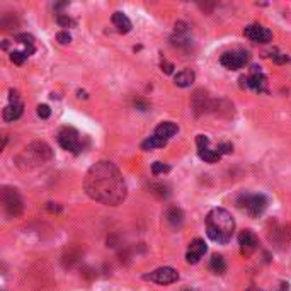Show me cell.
Segmentation results:
<instances>
[{
  "mask_svg": "<svg viewBox=\"0 0 291 291\" xmlns=\"http://www.w3.org/2000/svg\"><path fill=\"white\" fill-rule=\"evenodd\" d=\"M162 70L166 72V74H172V70H174V65L168 63V61L164 60V61H162Z\"/></svg>",
  "mask_w": 291,
  "mask_h": 291,
  "instance_id": "1f68e13d",
  "label": "cell"
},
{
  "mask_svg": "<svg viewBox=\"0 0 291 291\" xmlns=\"http://www.w3.org/2000/svg\"><path fill=\"white\" fill-rule=\"evenodd\" d=\"M22 109H24L22 102H21V104H9L5 109H3V120L9 121V123L19 120V118L22 116Z\"/></svg>",
  "mask_w": 291,
  "mask_h": 291,
  "instance_id": "e0dca14e",
  "label": "cell"
},
{
  "mask_svg": "<svg viewBox=\"0 0 291 291\" xmlns=\"http://www.w3.org/2000/svg\"><path fill=\"white\" fill-rule=\"evenodd\" d=\"M239 245H240V252H242V255L249 257V255H252L255 250H257L259 240L252 230H244V232L239 235Z\"/></svg>",
  "mask_w": 291,
  "mask_h": 291,
  "instance_id": "9c48e42d",
  "label": "cell"
},
{
  "mask_svg": "<svg viewBox=\"0 0 291 291\" xmlns=\"http://www.w3.org/2000/svg\"><path fill=\"white\" fill-rule=\"evenodd\" d=\"M249 61V53L247 51H227L221 55L220 63L228 70H239Z\"/></svg>",
  "mask_w": 291,
  "mask_h": 291,
  "instance_id": "52a82bcc",
  "label": "cell"
},
{
  "mask_svg": "<svg viewBox=\"0 0 291 291\" xmlns=\"http://www.w3.org/2000/svg\"><path fill=\"white\" fill-rule=\"evenodd\" d=\"M242 82H245V85L254 89L255 92H266V85H267V79L262 72L259 70V67H252V74L250 77H242Z\"/></svg>",
  "mask_w": 291,
  "mask_h": 291,
  "instance_id": "7c38bea8",
  "label": "cell"
},
{
  "mask_svg": "<svg viewBox=\"0 0 291 291\" xmlns=\"http://www.w3.org/2000/svg\"><path fill=\"white\" fill-rule=\"evenodd\" d=\"M83 189L94 201L116 206L126 198V182L120 168L111 162H97L83 179Z\"/></svg>",
  "mask_w": 291,
  "mask_h": 291,
  "instance_id": "6da1fadb",
  "label": "cell"
},
{
  "mask_svg": "<svg viewBox=\"0 0 291 291\" xmlns=\"http://www.w3.org/2000/svg\"><path fill=\"white\" fill-rule=\"evenodd\" d=\"M26 153H29L31 157H34V160H36L38 164L46 162V160H49L53 157L51 148H49L44 141H34V143H31L29 147L26 148Z\"/></svg>",
  "mask_w": 291,
  "mask_h": 291,
  "instance_id": "8fae6325",
  "label": "cell"
},
{
  "mask_svg": "<svg viewBox=\"0 0 291 291\" xmlns=\"http://www.w3.org/2000/svg\"><path fill=\"white\" fill-rule=\"evenodd\" d=\"M209 267L214 274H223L227 271V262L221 255H213L211 260H209Z\"/></svg>",
  "mask_w": 291,
  "mask_h": 291,
  "instance_id": "44dd1931",
  "label": "cell"
},
{
  "mask_svg": "<svg viewBox=\"0 0 291 291\" xmlns=\"http://www.w3.org/2000/svg\"><path fill=\"white\" fill-rule=\"evenodd\" d=\"M150 191L153 194H157L159 198H167L168 194V186H166L164 182H152L150 184Z\"/></svg>",
  "mask_w": 291,
  "mask_h": 291,
  "instance_id": "7402d4cb",
  "label": "cell"
},
{
  "mask_svg": "<svg viewBox=\"0 0 291 291\" xmlns=\"http://www.w3.org/2000/svg\"><path fill=\"white\" fill-rule=\"evenodd\" d=\"M56 138H58V143L63 150H68L72 153H80V150H82L80 133L77 131L75 128H72V126H63V128H60Z\"/></svg>",
  "mask_w": 291,
  "mask_h": 291,
  "instance_id": "5b68a950",
  "label": "cell"
},
{
  "mask_svg": "<svg viewBox=\"0 0 291 291\" xmlns=\"http://www.w3.org/2000/svg\"><path fill=\"white\" fill-rule=\"evenodd\" d=\"M216 152L220 153V155H228V153H232V152H233V145H232V143H228V141H223V143L218 145Z\"/></svg>",
  "mask_w": 291,
  "mask_h": 291,
  "instance_id": "4316f807",
  "label": "cell"
},
{
  "mask_svg": "<svg viewBox=\"0 0 291 291\" xmlns=\"http://www.w3.org/2000/svg\"><path fill=\"white\" fill-rule=\"evenodd\" d=\"M56 22H58L61 28H70V26H75L74 19H70L68 15H65V14H58V17H56Z\"/></svg>",
  "mask_w": 291,
  "mask_h": 291,
  "instance_id": "d4e9b609",
  "label": "cell"
},
{
  "mask_svg": "<svg viewBox=\"0 0 291 291\" xmlns=\"http://www.w3.org/2000/svg\"><path fill=\"white\" fill-rule=\"evenodd\" d=\"M244 34L250 41H255V43L266 44V43H269V41H273V33H271L267 28H264V26H260V24L247 26V28L244 29Z\"/></svg>",
  "mask_w": 291,
  "mask_h": 291,
  "instance_id": "ba28073f",
  "label": "cell"
},
{
  "mask_svg": "<svg viewBox=\"0 0 291 291\" xmlns=\"http://www.w3.org/2000/svg\"><path fill=\"white\" fill-rule=\"evenodd\" d=\"M235 221L225 208H213L206 216V233L216 244H228L233 237Z\"/></svg>",
  "mask_w": 291,
  "mask_h": 291,
  "instance_id": "7a4b0ae2",
  "label": "cell"
},
{
  "mask_svg": "<svg viewBox=\"0 0 291 291\" xmlns=\"http://www.w3.org/2000/svg\"><path fill=\"white\" fill-rule=\"evenodd\" d=\"M2 208L9 218H17L22 213V199L19 196L17 189L12 187H3L2 189Z\"/></svg>",
  "mask_w": 291,
  "mask_h": 291,
  "instance_id": "277c9868",
  "label": "cell"
},
{
  "mask_svg": "<svg viewBox=\"0 0 291 291\" xmlns=\"http://www.w3.org/2000/svg\"><path fill=\"white\" fill-rule=\"evenodd\" d=\"M213 107H214V102L209 99L208 92L203 90V89H199V90L194 92V95H193V109H194V113H196V114H205V113H208V111H211Z\"/></svg>",
  "mask_w": 291,
  "mask_h": 291,
  "instance_id": "30bf717a",
  "label": "cell"
},
{
  "mask_svg": "<svg viewBox=\"0 0 291 291\" xmlns=\"http://www.w3.org/2000/svg\"><path fill=\"white\" fill-rule=\"evenodd\" d=\"M170 170V167L167 166V164H164V162H153L152 164V172L155 175H159V174H166V172Z\"/></svg>",
  "mask_w": 291,
  "mask_h": 291,
  "instance_id": "cb8c5ba5",
  "label": "cell"
},
{
  "mask_svg": "<svg viewBox=\"0 0 291 291\" xmlns=\"http://www.w3.org/2000/svg\"><path fill=\"white\" fill-rule=\"evenodd\" d=\"M281 291H288V288H283V290H281Z\"/></svg>",
  "mask_w": 291,
  "mask_h": 291,
  "instance_id": "836d02e7",
  "label": "cell"
},
{
  "mask_svg": "<svg viewBox=\"0 0 291 291\" xmlns=\"http://www.w3.org/2000/svg\"><path fill=\"white\" fill-rule=\"evenodd\" d=\"M48 209L49 211H60V206H53V203H48Z\"/></svg>",
  "mask_w": 291,
  "mask_h": 291,
  "instance_id": "d6a6232c",
  "label": "cell"
},
{
  "mask_svg": "<svg viewBox=\"0 0 291 291\" xmlns=\"http://www.w3.org/2000/svg\"><path fill=\"white\" fill-rule=\"evenodd\" d=\"M15 40H17L19 43L26 44V48H34V38L31 36V34H28V33L17 34V36H15Z\"/></svg>",
  "mask_w": 291,
  "mask_h": 291,
  "instance_id": "603a6c76",
  "label": "cell"
},
{
  "mask_svg": "<svg viewBox=\"0 0 291 291\" xmlns=\"http://www.w3.org/2000/svg\"><path fill=\"white\" fill-rule=\"evenodd\" d=\"M113 24L116 26V29L123 34H126V33L131 31V21H129V19L126 17L123 12H114L113 14Z\"/></svg>",
  "mask_w": 291,
  "mask_h": 291,
  "instance_id": "9a60e30c",
  "label": "cell"
},
{
  "mask_svg": "<svg viewBox=\"0 0 291 291\" xmlns=\"http://www.w3.org/2000/svg\"><path fill=\"white\" fill-rule=\"evenodd\" d=\"M198 155H199V159L205 160V162H208V164L218 162V160H220V157H221L216 150H211L209 147H201V148H198Z\"/></svg>",
  "mask_w": 291,
  "mask_h": 291,
  "instance_id": "ac0fdd59",
  "label": "cell"
},
{
  "mask_svg": "<svg viewBox=\"0 0 291 291\" xmlns=\"http://www.w3.org/2000/svg\"><path fill=\"white\" fill-rule=\"evenodd\" d=\"M166 143H167L166 140H162V138L152 135V136H148L147 140L143 141V143H141V148H143V150H155V148L166 147Z\"/></svg>",
  "mask_w": 291,
  "mask_h": 291,
  "instance_id": "ffe728a7",
  "label": "cell"
},
{
  "mask_svg": "<svg viewBox=\"0 0 291 291\" xmlns=\"http://www.w3.org/2000/svg\"><path fill=\"white\" fill-rule=\"evenodd\" d=\"M147 281H153L157 285H172V283L179 281V273L172 267H159V269L152 271V273L143 276Z\"/></svg>",
  "mask_w": 291,
  "mask_h": 291,
  "instance_id": "8992f818",
  "label": "cell"
},
{
  "mask_svg": "<svg viewBox=\"0 0 291 291\" xmlns=\"http://www.w3.org/2000/svg\"><path fill=\"white\" fill-rule=\"evenodd\" d=\"M56 40H58L60 44H68L72 41V36L68 34V31H61V33H58V36H56Z\"/></svg>",
  "mask_w": 291,
  "mask_h": 291,
  "instance_id": "f1b7e54d",
  "label": "cell"
},
{
  "mask_svg": "<svg viewBox=\"0 0 291 291\" xmlns=\"http://www.w3.org/2000/svg\"><path fill=\"white\" fill-rule=\"evenodd\" d=\"M9 101H10V104H21V102H19V92L17 90H10Z\"/></svg>",
  "mask_w": 291,
  "mask_h": 291,
  "instance_id": "4dcf8cb0",
  "label": "cell"
},
{
  "mask_svg": "<svg viewBox=\"0 0 291 291\" xmlns=\"http://www.w3.org/2000/svg\"><path fill=\"white\" fill-rule=\"evenodd\" d=\"M38 116H40L41 120H48V118L51 116V109H49L46 104L38 106Z\"/></svg>",
  "mask_w": 291,
  "mask_h": 291,
  "instance_id": "83f0119b",
  "label": "cell"
},
{
  "mask_svg": "<svg viewBox=\"0 0 291 291\" xmlns=\"http://www.w3.org/2000/svg\"><path fill=\"white\" fill-rule=\"evenodd\" d=\"M186 291H191V290H186Z\"/></svg>",
  "mask_w": 291,
  "mask_h": 291,
  "instance_id": "e575fe53",
  "label": "cell"
},
{
  "mask_svg": "<svg viewBox=\"0 0 291 291\" xmlns=\"http://www.w3.org/2000/svg\"><path fill=\"white\" fill-rule=\"evenodd\" d=\"M177 131H179V126L175 125V123H172V121H166V123H160L159 126L155 128V133L153 135L155 136H159V138H162V140H168V138H172L174 135H177Z\"/></svg>",
  "mask_w": 291,
  "mask_h": 291,
  "instance_id": "5bb4252c",
  "label": "cell"
},
{
  "mask_svg": "<svg viewBox=\"0 0 291 291\" xmlns=\"http://www.w3.org/2000/svg\"><path fill=\"white\" fill-rule=\"evenodd\" d=\"M167 221L170 225H174V227H179V225H182L184 221V213L181 208H177V206H172V208H168L167 211Z\"/></svg>",
  "mask_w": 291,
  "mask_h": 291,
  "instance_id": "d6986e66",
  "label": "cell"
},
{
  "mask_svg": "<svg viewBox=\"0 0 291 291\" xmlns=\"http://www.w3.org/2000/svg\"><path fill=\"white\" fill-rule=\"evenodd\" d=\"M26 58H28V55H26L24 51H12L10 53V60H12L15 65H22Z\"/></svg>",
  "mask_w": 291,
  "mask_h": 291,
  "instance_id": "484cf974",
  "label": "cell"
},
{
  "mask_svg": "<svg viewBox=\"0 0 291 291\" xmlns=\"http://www.w3.org/2000/svg\"><path fill=\"white\" fill-rule=\"evenodd\" d=\"M237 206H239L242 211H245L249 216L255 218L260 216L267 208V198L264 194H250V193H244L237 198Z\"/></svg>",
  "mask_w": 291,
  "mask_h": 291,
  "instance_id": "3957f363",
  "label": "cell"
},
{
  "mask_svg": "<svg viewBox=\"0 0 291 291\" xmlns=\"http://www.w3.org/2000/svg\"><path fill=\"white\" fill-rule=\"evenodd\" d=\"M271 58H273L276 63H285V61H288V56L281 55V53H274V55H271Z\"/></svg>",
  "mask_w": 291,
  "mask_h": 291,
  "instance_id": "f546056e",
  "label": "cell"
},
{
  "mask_svg": "<svg viewBox=\"0 0 291 291\" xmlns=\"http://www.w3.org/2000/svg\"><path fill=\"white\" fill-rule=\"evenodd\" d=\"M208 247H206L205 240L201 239H194L193 242L189 244V249H187V254H186V260L189 264H198L201 260L203 255L206 254Z\"/></svg>",
  "mask_w": 291,
  "mask_h": 291,
  "instance_id": "4fadbf2b",
  "label": "cell"
},
{
  "mask_svg": "<svg viewBox=\"0 0 291 291\" xmlns=\"http://www.w3.org/2000/svg\"><path fill=\"white\" fill-rule=\"evenodd\" d=\"M194 79H196L194 72L189 70V68H186V70H181L179 74H175L174 82H175V85L177 87H189L191 83L194 82Z\"/></svg>",
  "mask_w": 291,
  "mask_h": 291,
  "instance_id": "2e32d148",
  "label": "cell"
}]
</instances>
